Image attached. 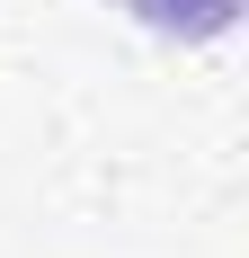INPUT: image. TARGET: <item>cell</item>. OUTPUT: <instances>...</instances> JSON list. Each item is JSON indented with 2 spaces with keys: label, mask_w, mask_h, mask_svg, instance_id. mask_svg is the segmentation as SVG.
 <instances>
[{
  "label": "cell",
  "mask_w": 249,
  "mask_h": 258,
  "mask_svg": "<svg viewBox=\"0 0 249 258\" xmlns=\"http://www.w3.org/2000/svg\"><path fill=\"white\" fill-rule=\"evenodd\" d=\"M134 9H143L160 36H214V27H223L240 0H134Z\"/></svg>",
  "instance_id": "6da1fadb"
}]
</instances>
